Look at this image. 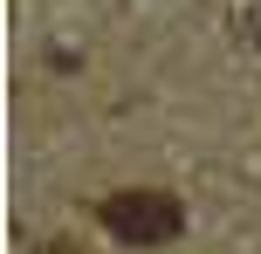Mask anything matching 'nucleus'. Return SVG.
<instances>
[{
    "label": "nucleus",
    "instance_id": "nucleus-1",
    "mask_svg": "<svg viewBox=\"0 0 261 254\" xmlns=\"http://www.w3.org/2000/svg\"><path fill=\"white\" fill-rule=\"evenodd\" d=\"M103 227L117 234V241H130V247H165V241H179L186 206L172 200V192H151V186L110 192V200H103Z\"/></svg>",
    "mask_w": 261,
    "mask_h": 254
}]
</instances>
